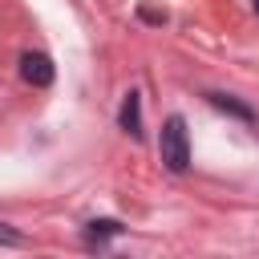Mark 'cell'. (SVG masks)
<instances>
[{"label":"cell","instance_id":"obj_1","mask_svg":"<svg viewBox=\"0 0 259 259\" xmlns=\"http://www.w3.org/2000/svg\"><path fill=\"white\" fill-rule=\"evenodd\" d=\"M158 154H162V166L170 174H182L190 166V138H186V117L182 113H170L166 117L162 138H158Z\"/></svg>","mask_w":259,"mask_h":259},{"label":"cell","instance_id":"obj_2","mask_svg":"<svg viewBox=\"0 0 259 259\" xmlns=\"http://www.w3.org/2000/svg\"><path fill=\"white\" fill-rule=\"evenodd\" d=\"M20 77H24L28 85H36V89H49L53 77H57V69H53V61H49L45 53H24V57H20Z\"/></svg>","mask_w":259,"mask_h":259},{"label":"cell","instance_id":"obj_6","mask_svg":"<svg viewBox=\"0 0 259 259\" xmlns=\"http://www.w3.org/2000/svg\"><path fill=\"white\" fill-rule=\"evenodd\" d=\"M0 243H4V247H20V243H24V239H20V235H16V231H8V227H4V223H0Z\"/></svg>","mask_w":259,"mask_h":259},{"label":"cell","instance_id":"obj_7","mask_svg":"<svg viewBox=\"0 0 259 259\" xmlns=\"http://www.w3.org/2000/svg\"><path fill=\"white\" fill-rule=\"evenodd\" d=\"M142 16H146V20H154V24H162V20H166V12H154V8H142Z\"/></svg>","mask_w":259,"mask_h":259},{"label":"cell","instance_id":"obj_4","mask_svg":"<svg viewBox=\"0 0 259 259\" xmlns=\"http://www.w3.org/2000/svg\"><path fill=\"white\" fill-rule=\"evenodd\" d=\"M113 235H121V223H117V219H93V223L85 227V239L97 243V247H101L105 239H113Z\"/></svg>","mask_w":259,"mask_h":259},{"label":"cell","instance_id":"obj_8","mask_svg":"<svg viewBox=\"0 0 259 259\" xmlns=\"http://www.w3.org/2000/svg\"><path fill=\"white\" fill-rule=\"evenodd\" d=\"M251 4H255V12H259V0H251Z\"/></svg>","mask_w":259,"mask_h":259},{"label":"cell","instance_id":"obj_3","mask_svg":"<svg viewBox=\"0 0 259 259\" xmlns=\"http://www.w3.org/2000/svg\"><path fill=\"white\" fill-rule=\"evenodd\" d=\"M117 121H121V130L130 134V138H142V93H125V101H121V113H117Z\"/></svg>","mask_w":259,"mask_h":259},{"label":"cell","instance_id":"obj_5","mask_svg":"<svg viewBox=\"0 0 259 259\" xmlns=\"http://www.w3.org/2000/svg\"><path fill=\"white\" fill-rule=\"evenodd\" d=\"M206 97H210L214 109H227V113H235V117H243V121H255V109H251V105H243V101H235V97H227V93H206Z\"/></svg>","mask_w":259,"mask_h":259}]
</instances>
